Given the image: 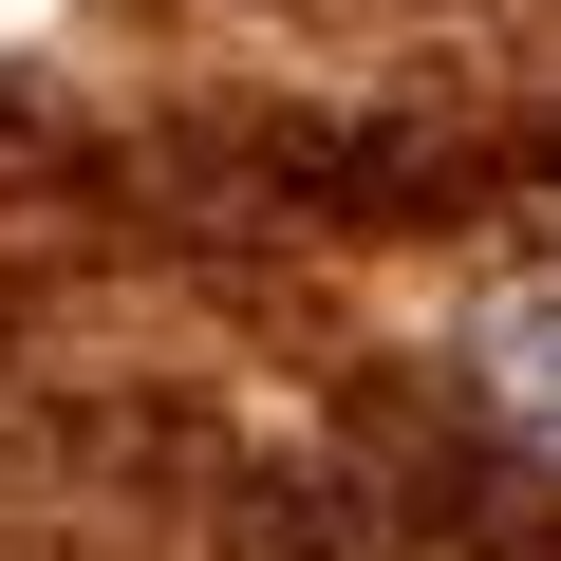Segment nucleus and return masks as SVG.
Here are the masks:
<instances>
[{"label":"nucleus","mask_w":561,"mask_h":561,"mask_svg":"<svg viewBox=\"0 0 561 561\" xmlns=\"http://www.w3.org/2000/svg\"><path fill=\"white\" fill-rule=\"evenodd\" d=\"M486 393H505V431H524V449H561V262L486 319Z\"/></svg>","instance_id":"obj_1"}]
</instances>
